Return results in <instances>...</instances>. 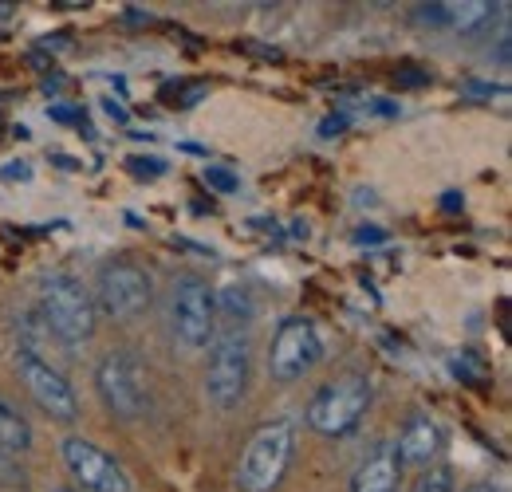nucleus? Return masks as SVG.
<instances>
[{
	"label": "nucleus",
	"instance_id": "obj_20",
	"mask_svg": "<svg viewBox=\"0 0 512 492\" xmlns=\"http://www.w3.org/2000/svg\"><path fill=\"white\" fill-rule=\"evenodd\" d=\"M205 95H209V87H205V83H178V91H174V99H178V103H174V107L190 111V107H197Z\"/></svg>",
	"mask_w": 512,
	"mask_h": 492
},
{
	"label": "nucleus",
	"instance_id": "obj_7",
	"mask_svg": "<svg viewBox=\"0 0 512 492\" xmlns=\"http://www.w3.org/2000/svg\"><path fill=\"white\" fill-rule=\"evenodd\" d=\"M95 390L103 398V406L123 418V422H138L150 406V382H146V367L130 355V351H107L95 367Z\"/></svg>",
	"mask_w": 512,
	"mask_h": 492
},
{
	"label": "nucleus",
	"instance_id": "obj_6",
	"mask_svg": "<svg viewBox=\"0 0 512 492\" xmlns=\"http://www.w3.org/2000/svg\"><path fill=\"white\" fill-rule=\"evenodd\" d=\"M170 335L186 351H205L213 343V335H217L213 288L197 272H182L170 284Z\"/></svg>",
	"mask_w": 512,
	"mask_h": 492
},
{
	"label": "nucleus",
	"instance_id": "obj_15",
	"mask_svg": "<svg viewBox=\"0 0 512 492\" xmlns=\"http://www.w3.org/2000/svg\"><path fill=\"white\" fill-rule=\"evenodd\" d=\"M493 8L489 0H465V4H446V28L453 32H477L493 20Z\"/></svg>",
	"mask_w": 512,
	"mask_h": 492
},
{
	"label": "nucleus",
	"instance_id": "obj_10",
	"mask_svg": "<svg viewBox=\"0 0 512 492\" xmlns=\"http://www.w3.org/2000/svg\"><path fill=\"white\" fill-rule=\"evenodd\" d=\"M16 370H20V382L28 386L32 402H36L52 422H75L79 398H75L71 382L64 378V370L48 367V363H40V359H32V355H24V351L16 355Z\"/></svg>",
	"mask_w": 512,
	"mask_h": 492
},
{
	"label": "nucleus",
	"instance_id": "obj_5",
	"mask_svg": "<svg viewBox=\"0 0 512 492\" xmlns=\"http://www.w3.org/2000/svg\"><path fill=\"white\" fill-rule=\"evenodd\" d=\"M95 311L115 323H134L154 304V276L134 260H107L95 276Z\"/></svg>",
	"mask_w": 512,
	"mask_h": 492
},
{
	"label": "nucleus",
	"instance_id": "obj_26",
	"mask_svg": "<svg viewBox=\"0 0 512 492\" xmlns=\"http://www.w3.org/2000/svg\"><path fill=\"white\" fill-rule=\"evenodd\" d=\"M4 178H8V182H16V178H20V182H28V178H32V170H28L24 162H8V166H4Z\"/></svg>",
	"mask_w": 512,
	"mask_h": 492
},
{
	"label": "nucleus",
	"instance_id": "obj_8",
	"mask_svg": "<svg viewBox=\"0 0 512 492\" xmlns=\"http://www.w3.org/2000/svg\"><path fill=\"white\" fill-rule=\"evenodd\" d=\"M323 359V343L320 331L308 315H292L276 327L272 335V347H268V374L272 382L288 386V382H300L304 374H312L316 363Z\"/></svg>",
	"mask_w": 512,
	"mask_h": 492
},
{
	"label": "nucleus",
	"instance_id": "obj_31",
	"mask_svg": "<svg viewBox=\"0 0 512 492\" xmlns=\"http://www.w3.org/2000/svg\"><path fill=\"white\" fill-rule=\"evenodd\" d=\"M465 492H497V489H493V485H469Z\"/></svg>",
	"mask_w": 512,
	"mask_h": 492
},
{
	"label": "nucleus",
	"instance_id": "obj_30",
	"mask_svg": "<svg viewBox=\"0 0 512 492\" xmlns=\"http://www.w3.org/2000/svg\"><path fill=\"white\" fill-rule=\"evenodd\" d=\"M52 162H60L64 170H79V162H75V158H67V154H52Z\"/></svg>",
	"mask_w": 512,
	"mask_h": 492
},
{
	"label": "nucleus",
	"instance_id": "obj_21",
	"mask_svg": "<svg viewBox=\"0 0 512 492\" xmlns=\"http://www.w3.org/2000/svg\"><path fill=\"white\" fill-rule=\"evenodd\" d=\"M127 170L134 178H162L166 174V162L162 158H127Z\"/></svg>",
	"mask_w": 512,
	"mask_h": 492
},
{
	"label": "nucleus",
	"instance_id": "obj_2",
	"mask_svg": "<svg viewBox=\"0 0 512 492\" xmlns=\"http://www.w3.org/2000/svg\"><path fill=\"white\" fill-rule=\"evenodd\" d=\"M40 319L60 335L67 351L83 347L91 335H95V300L91 292L71 276V272H52L44 284H40Z\"/></svg>",
	"mask_w": 512,
	"mask_h": 492
},
{
	"label": "nucleus",
	"instance_id": "obj_25",
	"mask_svg": "<svg viewBox=\"0 0 512 492\" xmlns=\"http://www.w3.org/2000/svg\"><path fill=\"white\" fill-rule=\"evenodd\" d=\"M347 130V115H327L320 123V138H335V134H343Z\"/></svg>",
	"mask_w": 512,
	"mask_h": 492
},
{
	"label": "nucleus",
	"instance_id": "obj_32",
	"mask_svg": "<svg viewBox=\"0 0 512 492\" xmlns=\"http://www.w3.org/2000/svg\"><path fill=\"white\" fill-rule=\"evenodd\" d=\"M56 492H79V489H56Z\"/></svg>",
	"mask_w": 512,
	"mask_h": 492
},
{
	"label": "nucleus",
	"instance_id": "obj_24",
	"mask_svg": "<svg viewBox=\"0 0 512 492\" xmlns=\"http://www.w3.org/2000/svg\"><path fill=\"white\" fill-rule=\"evenodd\" d=\"M386 233L379 229V225H363L359 233H355V245H383Z\"/></svg>",
	"mask_w": 512,
	"mask_h": 492
},
{
	"label": "nucleus",
	"instance_id": "obj_4",
	"mask_svg": "<svg viewBox=\"0 0 512 492\" xmlns=\"http://www.w3.org/2000/svg\"><path fill=\"white\" fill-rule=\"evenodd\" d=\"M367 406H371V378L351 370V374H339V378L323 382L320 390L312 394L304 418L323 437H343V433H351L363 422Z\"/></svg>",
	"mask_w": 512,
	"mask_h": 492
},
{
	"label": "nucleus",
	"instance_id": "obj_18",
	"mask_svg": "<svg viewBox=\"0 0 512 492\" xmlns=\"http://www.w3.org/2000/svg\"><path fill=\"white\" fill-rule=\"evenodd\" d=\"M205 185L209 189H217V193H237L241 189V178L233 174V170H225V166H205Z\"/></svg>",
	"mask_w": 512,
	"mask_h": 492
},
{
	"label": "nucleus",
	"instance_id": "obj_9",
	"mask_svg": "<svg viewBox=\"0 0 512 492\" xmlns=\"http://www.w3.org/2000/svg\"><path fill=\"white\" fill-rule=\"evenodd\" d=\"M60 457H64L67 473L75 477L79 492H134L127 469L87 437H64Z\"/></svg>",
	"mask_w": 512,
	"mask_h": 492
},
{
	"label": "nucleus",
	"instance_id": "obj_3",
	"mask_svg": "<svg viewBox=\"0 0 512 492\" xmlns=\"http://www.w3.org/2000/svg\"><path fill=\"white\" fill-rule=\"evenodd\" d=\"M249 367H253V347L241 327L213 335L209 363H205V402L221 414L237 410L249 390Z\"/></svg>",
	"mask_w": 512,
	"mask_h": 492
},
{
	"label": "nucleus",
	"instance_id": "obj_17",
	"mask_svg": "<svg viewBox=\"0 0 512 492\" xmlns=\"http://www.w3.org/2000/svg\"><path fill=\"white\" fill-rule=\"evenodd\" d=\"M410 492H457V473L449 465H426Z\"/></svg>",
	"mask_w": 512,
	"mask_h": 492
},
{
	"label": "nucleus",
	"instance_id": "obj_27",
	"mask_svg": "<svg viewBox=\"0 0 512 492\" xmlns=\"http://www.w3.org/2000/svg\"><path fill=\"white\" fill-rule=\"evenodd\" d=\"M402 83H406V87H422V83H430V75H414V67H406Z\"/></svg>",
	"mask_w": 512,
	"mask_h": 492
},
{
	"label": "nucleus",
	"instance_id": "obj_11",
	"mask_svg": "<svg viewBox=\"0 0 512 492\" xmlns=\"http://www.w3.org/2000/svg\"><path fill=\"white\" fill-rule=\"evenodd\" d=\"M438 453H442V426H438L430 414H414V418L402 426L398 441H394V457H398V465L426 469V465H434Z\"/></svg>",
	"mask_w": 512,
	"mask_h": 492
},
{
	"label": "nucleus",
	"instance_id": "obj_1",
	"mask_svg": "<svg viewBox=\"0 0 512 492\" xmlns=\"http://www.w3.org/2000/svg\"><path fill=\"white\" fill-rule=\"evenodd\" d=\"M292 457H296V422H292V418L264 422V426L249 437V445L241 449V461H237V489L241 492L280 489V481L288 477Z\"/></svg>",
	"mask_w": 512,
	"mask_h": 492
},
{
	"label": "nucleus",
	"instance_id": "obj_22",
	"mask_svg": "<svg viewBox=\"0 0 512 492\" xmlns=\"http://www.w3.org/2000/svg\"><path fill=\"white\" fill-rule=\"evenodd\" d=\"M0 485H24L20 457H12V453H4V449H0Z\"/></svg>",
	"mask_w": 512,
	"mask_h": 492
},
{
	"label": "nucleus",
	"instance_id": "obj_29",
	"mask_svg": "<svg viewBox=\"0 0 512 492\" xmlns=\"http://www.w3.org/2000/svg\"><path fill=\"white\" fill-rule=\"evenodd\" d=\"M107 115H111V119H119V123H127V111H123L119 103H107Z\"/></svg>",
	"mask_w": 512,
	"mask_h": 492
},
{
	"label": "nucleus",
	"instance_id": "obj_16",
	"mask_svg": "<svg viewBox=\"0 0 512 492\" xmlns=\"http://www.w3.org/2000/svg\"><path fill=\"white\" fill-rule=\"evenodd\" d=\"M213 304H217V315H225L229 323H249L253 319V296H249V288H241V284H229V288H221V292H213Z\"/></svg>",
	"mask_w": 512,
	"mask_h": 492
},
{
	"label": "nucleus",
	"instance_id": "obj_23",
	"mask_svg": "<svg viewBox=\"0 0 512 492\" xmlns=\"http://www.w3.org/2000/svg\"><path fill=\"white\" fill-rule=\"evenodd\" d=\"M414 20L418 24H430V28H446V4H418L414 8Z\"/></svg>",
	"mask_w": 512,
	"mask_h": 492
},
{
	"label": "nucleus",
	"instance_id": "obj_19",
	"mask_svg": "<svg viewBox=\"0 0 512 492\" xmlns=\"http://www.w3.org/2000/svg\"><path fill=\"white\" fill-rule=\"evenodd\" d=\"M449 370H453L457 378H465V382H473V386H481V382L489 378V370L481 367V363H477V359H473L469 351H465V355H457V359L449 363Z\"/></svg>",
	"mask_w": 512,
	"mask_h": 492
},
{
	"label": "nucleus",
	"instance_id": "obj_28",
	"mask_svg": "<svg viewBox=\"0 0 512 492\" xmlns=\"http://www.w3.org/2000/svg\"><path fill=\"white\" fill-rule=\"evenodd\" d=\"M442 209H446V213H457V209H461V193H446Z\"/></svg>",
	"mask_w": 512,
	"mask_h": 492
},
{
	"label": "nucleus",
	"instance_id": "obj_13",
	"mask_svg": "<svg viewBox=\"0 0 512 492\" xmlns=\"http://www.w3.org/2000/svg\"><path fill=\"white\" fill-rule=\"evenodd\" d=\"M16 331H20V351H24V355H32V359H40V363H48V355H64L67 359V347L60 343V335L40 319V311H24L20 323H16ZM48 367H52V363H48Z\"/></svg>",
	"mask_w": 512,
	"mask_h": 492
},
{
	"label": "nucleus",
	"instance_id": "obj_12",
	"mask_svg": "<svg viewBox=\"0 0 512 492\" xmlns=\"http://www.w3.org/2000/svg\"><path fill=\"white\" fill-rule=\"evenodd\" d=\"M398 477H402V465L394 457V445H379L351 473L347 492H398Z\"/></svg>",
	"mask_w": 512,
	"mask_h": 492
},
{
	"label": "nucleus",
	"instance_id": "obj_14",
	"mask_svg": "<svg viewBox=\"0 0 512 492\" xmlns=\"http://www.w3.org/2000/svg\"><path fill=\"white\" fill-rule=\"evenodd\" d=\"M28 445H32V426H28V418L0 394V449L12 453V457H20V453H28Z\"/></svg>",
	"mask_w": 512,
	"mask_h": 492
}]
</instances>
